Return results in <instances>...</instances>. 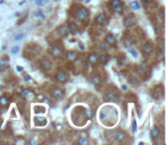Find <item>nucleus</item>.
<instances>
[{
    "label": "nucleus",
    "instance_id": "nucleus-1",
    "mask_svg": "<svg viewBox=\"0 0 166 145\" xmlns=\"http://www.w3.org/2000/svg\"><path fill=\"white\" fill-rule=\"evenodd\" d=\"M74 16H75V18H76L77 21L82 22V23H86V22L89 21L90 12L86 7H79V8L75 10Z\"/></svg>",
    "mask_w": 166,
    "mask_h": 145
},
{
    "label": "nucleus",
    "instance_id": "nucleus-2",
    "mask_svg": "<svg viewBox=\"0 0 166 145\" xmlns=\"http://www.w3.org/2000/svg\"><path fill=\"white\" fill-rule=\"evenodd\" d=\"M137 72H138V75L140 77H142V79H147L149 78V76H150V68L148 65H146L145 62L141 63V65H139L137 67Z\"/></svg>",
    "mask_w": 166,
    "mask_h": 145
},
{
    "label": "nucleus",
    "instance_id": "nucleus-3",
    "mask_svg": "<svg viewBox=\"0 0 166 145\" xmlns=\"http://www.w3.org/2000/svg\"><path fill=\"white\" fill-rule=\"evenodd\" d=\"M105 100L106 101H109V102H117L118 101V93H117V91L115 90V88H113V90H108L107 92H106V94H105Z\"/></svg>",
    "mask_w": 166,
    "mask_h": 145
},
{
    "label": "nucleus",
    "instance_id": "nucleus-4",
    "mask_svg": "<svg viewBox=\"0 0 166 145\" xmlns=\"http://www.w3.org/2000/svg\"><path fill=\"white\" fill-rule=\"evenodd\" d=\"M151 97L156 100L163 98L164 97V86L163 85L159 84V85H157V86H155V88L151 90Z\"/></svg>",
    "mask_w": 166,
    "mask_h": 145
},
{
    "label": "nucleus",
    "instance_id": "nucleus-5",
    "mask_svg": "<svg viewBox=\"0 0 166 145\" xmlns=\"http://www.w3.org/2000/svg\"><path fill=\"white\" fill-rule=\"evenodd\" d=\"M109 5H111V8L113 9V12H116V14H121L123 12V5L121 2V0H111Z\"/></svg>",
    "mask_w": 166,
    "mask_h": 145
},
{
    "label": "nucleus",
    "instance_id": "nucleus-6",
    "mask_svg": "<svg viewBox=\"0 0 166 145\" xmlns=\"http://www.w3.org/2000/svg\"><path fill=\"white\" fill-rule=\"evenodd\" d=\"M126 137H127V135H126V133L124 130L118 129V130H115L114 133H113V138H114L115 142L122 143L125 141Z\"/></svg>",
    "mask_w": 166,
    "mask_h": 145
},
{
    "label": "nucleus",
    "instance_id": "nucleus-7",
    "mask_svg": "<svg viewBox=\"0 0 166 145\" xmlns=\"http://www.w3.org/2000/svg\"><path fill=\"white\" fill-rule=\"evenodd\" d=\"M50 94H51L52 98H55V99H62L64 97V90L58 86H52L50 88Z\"/></svg>",
    "mask_w": 166,
    "mask_h": 145
},
{
    "label": "nucleus",
    "instance_id": "nucleus-8",
    "mask_svg": "<svg viewBox=\"0 0 166 145\" xmlns=\"http://www.w3.org/2000/svg\"><path fill=\"white\" fill-rule=\"evenodd\" d=\"M107 22H108V17L107 15L105 14V12H100V14H98V15L96 16L95 18V23L96 24H98V25H106L107 24Z\"/></svg>",
    "mask_w": 166,
    "mask_h": 145
},
{
    "label": "nucleus",
    "instance_id": "nucleus-9",
    "mask_svg": "<svg viewBox=\"0 0 166 145\" xmlns=\"http://www.w3.org/2000/svg\"><path fill=\"white\" fill-rule=\"evenodd\" d=\"M50 54H51L52 57H56L58 58L60 57L63 54V48L60 47V45H51V49H50Z\"/></svg>",
    "mask_w": 166,
    "mask_h": 145
},
{
    "label": "nucleus",
    "instance_id": "nucleus-10",
    "mask_svg": "<svg viewBox=\"0 0 166 145\" xmlns=\"http://www.w3.org/2000/svg\"><path fill=\"white\" fill-rule=\"evenodd\" d=\"M40 67L41 69L44 70V72H48V70H50L52 68V62L50 59H48V58H43L42 60L40 61Z\"/></svg>",
    "mask_w": 166,
    "mask_h": 145
},
{
    "label": "nucleus",
    "instance_id": "nucleus-11",
    "mask_svg": "<svg viewBox=\"0 0 166 145\" xmlns=\"http://www.w3.org/2000/svg\"><path fill=\"white\" fill-rule=\"evenodd\" d=\"M55 78L58 83L64 84V83H66V82L68 81V75L65 72H63V70H59V72H57V74H56Z\"/></svg>",
    "mask_w": 166,
    "mask_h": 145
},
{
    "label": "nucleus",
    "instance_id": "nucleus-12",
    "mask_svg": "<svg viewBox=\"0 0 166 145\" xmlns=\"http://www.w3.org/2000/svg\"><path fill=\"white\" fill-rule=\"evenodd\" d=\"M123 24H124V26H125L126 28L133 27V26H134V24H135V18H134V16H132V15L126 16V17L124 18Z\"/></svg>",
    "mask_w": 166,
    "mask_h": 145
},
{
    "label": "nucleus",
    "instance_id": "nucleus-13",
    "mask_svg": "<svg viewBox=\"0 0 166 145\" xmlns=\"http://www.w3.org/2000/svg\"><path fill=\"white\" fill-rule=\"evenodd\" d=\"M142 51H143V53H145V54L151 53V52L154 51V44H153L150 41L146 42L145 44L142 45Z\"/></svg>",
    "mask_w": 166,
    "mask_h": 145
},
{
    "label": "nucleus",
    "instance_id": "nucleus-14",
    "mask_svg": "<svg viewBox=\"0 0 166 145\" xmlns=\"http://www.w3.org/2000/svg\"><path fill=\"white\" fill-rule=\"evenodd\" d=\"M57 32H58V34L60 36H63V38H66V36L68 35V33H70V30H68L67 25L64 24V25H60V26L58 27Z\"/></svg>",
    "mask_w": 166,
    "mask_h": 145
},
{
    "label": "nucleus",
    "instance_id": "nucleus-15",
    "mask_svg": "<svg viewBox=\"0 0 166 145\" xmlns=\"http://www.w3.org/2000/svg\"><path fill=\"white\" fill-rule=\"evenodd\" d=\"M21 97L23 98H26V99H30V100H33L34 97H35V94L32 90H29V88H25L21 92Z\"/></svg>",
    "mask_w": 166,
    "mask_h": 145
},
{
    "label": "nucleus",
    "instance_id": "nucleus-16",
    "mask_svg": "<svg viewBox=\"0 0 166 145\" xmlns=\"http://www.w3.org/2000/svg\"><path fill=\"white\" fill-rule=\"evenodd\" d=\"M90 81H91V83H92L93 85H96V86H99V85L102 83L101 76L98 75V74H93V75L90 77Z\"/></svg>",
    "mask_w": 166,
    "mask_h": 145
},
{
    "label": "nucleus",
    "instance_id": "nucleus-17",
    "mask_svg": "<svg viewBox=\"0 0 166 145\" xmlns=\"http://www.w3.org/2000/svg\"><path fill=\"white\" fill-rule=\"evenodd\" d=\"M66 58H67V60L70 62H73V61L77 60L79 59V53L76 51H68L66 53Z\"/></svg>",
    "mask_w": 166,
    "mask_h": 145
},
{
    "label": "nucleus",
    "instance_id": "nucleus-18",
    "mask_svg": "<svg viewBox=\"0 0 166 145\" xmlns=\"http://www.w3.org/2000/svg\"><path fill=\"white\" fill-rule=\"evenodd\" d=\"M98 56L96 53H90L89 56H88V62L90 63V65H93V66H96L97 63H98Z\"/></svg>",
    "mask_w": 166,
    "mask_h": 145
},
{
    "label": "nucleus",
    "instance_id": "nucleus-19",
    "mask_svg": "<svg viewBox=\"0 0 166 145\" xmlns=\"http://www.w3.org/2000/svg\"><path fill=\"white\" fill-rule=\"evenodd\" d=\"M34 124L37 125V126H46L48 124V121L44 117H37L34 119Z\"/></svg>",
    "mask_w": 166,
    "mask_h": 145
},
{
    "label": "nucleus",
    "instance_id": "nucleus-20",
    "mask_svg": "<svg viewBox=\"0 0 166 145\" xmlns=\"http://www.w3.org/2000/svg\"><path fill=\"white\" fill-rule=\"evenodd\" d=\"M116 36L114 35V34H107V36H106V43L109 45H114L116 44Z\"/></svg>",
    "mask_w": 166,
    "mask_h": 145
},
{
    "label": "nucleus",
    "instance_id": "nucleus-21",
    "mask_svg": "<svg viewBox=\"0 0 166 145\" xmlns=\"http://www.w3.org/2000/svg\"><path fill=\"white\" fill-rule=\"evenodd\" d=\"M9 102H10V100H9V98L7 97V95H3V97H0V107L6 108V107L9 106Z\"/></svg>",
    "mask_w": 166,
    "mask_h": 145
},
{
    "label": "nucleus",
    "instance_id": "nucleus-22",
    "mask_svg": "<svg viewBox=\"0 0 166 145\" xmlns=\"http://www.w3.org/2000/svg\"><path fill=\"white\" fill-rule=\"evenodd\" d=\"M160 136V130H159V127L158 126H155L153 129H151V137L154 139H157L158 137Z\"/></svg>",
    "mask_w": 166,
    "mask_h": 145
},
{
    "label": "nucleus",
    "instance_id": "nucleus-23",
    "mask_svg": "<svg viewBox=\"0 0 166 145\" xmlns=\"http://www.w3.org/2000/svg\"><path fill=\"white\" fill-rule=\"evenodd\" d=\"M123 43L125 47H127V48H129L130 45H132V36L129 35V34H125V36H124V39H123Z\"/></svg>",
    "mask_w": 166,
    "mask_h": 145
},
{
    "label": "nucleus",
    "instance_id": "nucleus-24",
    "mask_svg": "<svg viewBox=\"0 0 166 145\" xmlns=\"http://www.w3.org/2000/svg\"><path fill=\"white\" fill-rule=\"evenodd\" d=\"M98 60L100 61L102 65H106V63L108 62V60H109V56H108L107 53H102V54H100V57H98Z\"/></svg>",
    "mask_w": 166,
    "mask_h": 145
},
{
    "label": "nucleus",
    "instance_id": "nucleus-25",
    "mask_svg": "<svg viewBox=\"0 0 166 145\" xmlns=\"http://www.w3.org/2000/svg\"><path fill=\"white\" fill-rule=\"evenodd\" d=\"M67 26H68V30H70V32H71V33H73V34H75L77 31H79V28H77V25L75 24L74 22H71V23H70Z\"/></svg>",
    "mask_w": 166,
    "mask_h": 145
},
{
    "label": "nucleus",
    "instance_id": "nucleus-26",
    "mask_svg": "<svg viewBox=\"0 0 166 145\" xmlns=\"http://www.w3.org/2000/svg\"><path fill=\"white\" fill-rule=\"evenodd\" d=\"M155 31L158 35H163L164 34V25L163 24H156V27H155Z\"/></svg>",
    "mask_w": 166,
    "mask_h": 145
},
{
    "label": "nucleus",
    "instance_id": "nucleus-27",
    "mask_svg": "<svg viewBox=\"0 0 166 145\" xmlns=\"http://www.w3.org/2000/svg\"><path fill=\"white\" fill-rule=\"evenodd\" d=\"M130 7H131L133 10H139V9H140V3H139V1L134 0L132 2H130Z\"/></svg>",
    "mask_w": 166,
    "mask_h": 145
},
{
    "label": "nucleus",
    "instance_id": "nucleus-28",
    "mask_svg": "<svg viewBox=\"0 0 166 145\" xmlns=\"http://www.w3.org/2000/svg\"><path fill=\"white\" fill-rule=\"evenodd\" d=\"M125 60H126L125 56H124L123 53H120V56H118V58H117V61H118V65H124Z\"/></svg>",
    "mask_w": 166,
    "mask_h": 145
},
{
    "label": "nucleus",
    "instance_id": "nucleus-29",
    "mask_svg": "<svg viewBox=\"0 0 166 145\" xmlns=\"http://www.w3.org/2000/svg\"><path fill=\"white\" fill-rule=\"evenodd\" d=\"M89 143V139L86 138V137H80V138L77 139V144H82V145H86Z\"/></svg>",
    "mask_w": 166,
    "mask_h": 145
},
{
    "label": "nucleus",
    "instance_id": "nucleus-30",
    "mask_svg": "<svg viewBox=\"0 0 166 145\" xmlns=\"http://www.w3.org/2000/svg\"><path fill=\"white\" fill-rule=\"evenodd\" d=\"M35 112L37 113H44L46 109H44V107H35Z\"/></svg>",
    "mask_w": 166,
    "mask_h": 145
},
{
    "label": "nucleus",
    "instance_id": "nucleus-31",
    "mask_svg": "<svg viewBox=\"0 0 166 145\" xmlns=\"http://www.w3.org/2000/svg\"><path fill=\"white\" fill-rule=\"evenodd\" d=\"M99 48H100V50H102V51H106V50L108 49L107 43H106V42H101L100 44H99Z\"/></svg>",
    "mask_w": 166,
    "mask_h": 145
},
{
    "label": "nucleus",
    "instance_id": "nucleus-32",
    "mask_svg": "<svg viewBox=\"0 0 166 145\" xmlns=\"http://www.w3.org/2000/svg\"><path fill=\"white\" fill-rule=\"evenodd\" d=\"M129 50H130V53L132 54L133 57H134V58L138 57V53H137V51H135L134 49H133V48H130V47H129Z\"/></svg>",
    "mask_w": 166,
    "mask_h": 145
},
{
    "label": "nucleus",
    "instance_id": "nucleus-33",
    "mask_svg": "<svg viewBox=\"0 0 166 145\" xmlns=\"http://www.w3.org/2000/svg\"><path fill=\"white\" fill-rule=\"evenodd\" d=\"M23 38H24V34H23V33H19V34H17V35H16L15 38H14V40H15V41H18V40H22Z\"/></svg>",
    "mask_w": 166,
    "mask_h": 145
},
{
    "label": "nucleus",
    "instance_id": "nucleus-34",
    "mask_svg": "<svg viewBox=\"0 0 166 145\" xmlns=\"http://www.w3.org/2000/svg\"><path fill=\"white\" fill-rule=\"evenodd\" d=\"M135 130H137V122H135V119L133 118L132 119V132L134 133Z\"/></svg>",
    "mask_w": 166,
    "mask_h": 145
},
{
    "label": "nucleus",
    "instance_id": "nucleus-35",
    "mask_svg": "<svg viewBox=\"0 0 166 145\" xmlns=\"http://www.w3.org/2000/svg\"><path fill=\"white\" fill-rule=\"evenodd\" d=\"M159 15H160V19L163 22L164 21V7H162V8L159 9Z\"/></svg>",
    "mask_w": 166,
    "mask_h": 145
},
{
    "label": "nucleus",
    "instance_id": "nucleus-36",
    "mask_svg": "<svg viewBox=\"0 0 166 145\" xmlns=\"http://www.w3.org/2000/svg\"><path fill=\"white\" fill-rule=\"evenodd\" d=\"M43 2H44V1H42V0H35V5H37V6H42Z\"/></svg>",
    "mask_w": 166,
    "mask_h": 145
},
{
    "label": "nucleus",
    "instance_id": "nucleus-37",
    "mask_svg": "<svg viewBox=\"0 0 166 145\" xmlns=\"http://www.w3.org/2000/svg\"><path fill=\"white\" fill-rule=\"evenodd\" d=\"M19 48L18 47H14V48H12V53H16V52L18 51Z\"/></svg>",
    "mask_w": 166,
    "mask_h": 145
},
{
    "label": "nucleus",
    "instance_id": "nucleus-38",
    "mask_svg": "<svg viewBox=\"0 0 166 145\" xmlns=\"http://www.w3.org/2000/svg\"><path fill=\"white\" fill-rule=\"evenodd\" d=\"M35 17H43V14L41 12H38L37 14H35Z\"/></svg>",
    "mask_w": 166,
    "mask_h": 145
},
{
    "label": "nucleus",
    "instance_id": "nucleus-39",
    "mask_svg": "<svg viewBox=\"0 0 166 145\" xmlns=\"http://www.w3.org/2000/svg\"><path fill=\"white\" fill-rule=\"evenodd\" d=\"M24 78H25V81H26V82H31V77H30V76L24 75Z\"/></svg>",
    "mask_w": 166,
    "mask_h": 145
},
{
    "label": "nucleus",
    "instance_id": "nucleus-40",
    "mask_svg": "<svg viewBox=\"0 0 166 145\" xmlns=\"http://www.w3.org/2000/svg\"><path fill=\"white\" fill-rule=\"evenodd\" d=\"M5 66H6V65H5V62H3V61H0V69L5 68Z\"/></svg>",
    "mask_w": 166,
    "mask_h": 145
},
{
    "label": "nucleus",
    "instance_id": "nucleus-41",
    "mask_svg": "<svg viewBox=\"0 0 166 145\" xmlns=\"http://www.w3.org/2000/svg\"><path fill=\"white\" fill-rule=\"evenodd\" d=\"M16 69L18 70V72H22V70H23V68H22V67H19V66H17V67H16Z\"/></svg>",
    "mask_w": 166,
    "mask_h": 145
},
{
    "label": "nucleus",
    "instance_id": "nucleus-42",
    "mask_svg": "<svg viewBox=\"0 0 166 145\" xmlns=\"http://www.w3.org/2000/svg\"><path fill=\"white\" fill-rule=\"evenodd\" d=\"M80 48L82 49V50H83V49H84V47H83V44H81V43H80Z\"/></svg>",
    "mask_w": 166,
    "mask_h": 145
}]
</instances>
